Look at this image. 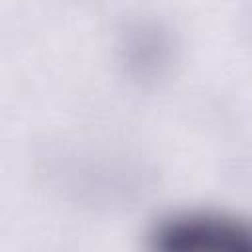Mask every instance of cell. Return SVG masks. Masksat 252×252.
I'll use <instances>...</instances> for the list:
<instances>
[{
  "instance_id": "cell-1",
  "label": "cell",
  "mask_w": 252,
  "mask_h": 252,
  "mask_svg": "<svg viewBox=\"0 0 252 252\" xmlns=\"http://www.w3.org/2000/svg\"><path fill=\"white\" fill-rule=\"evenodd\" d=\"M156 246L167 252H252V230L217 217H181L158 230Z\"/></svg>"
}]
</instances>
